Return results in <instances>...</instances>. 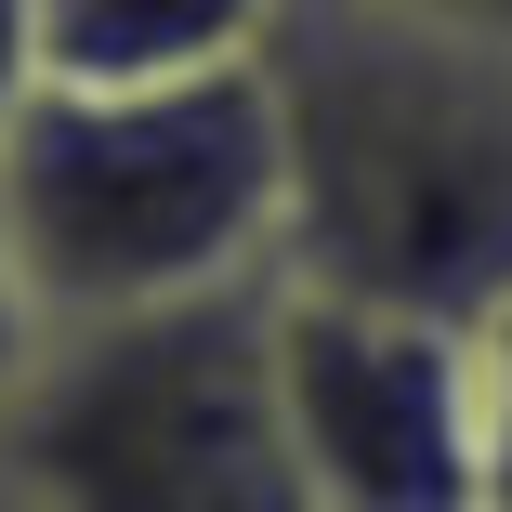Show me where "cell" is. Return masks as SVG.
<instances>
[{"mask_svg":"<svg viewBox=\"0 0 512 512\" xmlns=\"http://www.w3.org/2000/svg\"><path fill=\"white\" fill-rule=\"evenodd\" d=\"M473 368H486V512H512V302L473 329Z\"/></svg>","mask_w":512,"mask_h":512,"instance_id":"8992f818","label":"cell"},{"mask_svg":"<svg viewBox=\"0 0 512 512\" xmlns=\"http://www.w3.org/2000/svg\"><path fill=\"white\" fill-rule=\"evenodd\" d=\"M263 106L289 158L276 289L434 329L512 302V40L421 0H289Z\"/></svg>","mask_w":512,"mask_h":512,"instance_id":"6da1fadb","label":"cell"},{"mask_svg":"<svg viewBox=\"0 0 512 512\" xmlns=\"http://www.w3.org/2000/svg\"><path fill=\"white\" fill-rule=\"evenodd\" d=\"M0 512H27V486H14V473H0Z\"/></svg>","mask_w":512,"mask_h":512,"instance_id":"30bf717a","label":"cell"},{"mask_svg":"<svg viewBox=\"0 0 512 512\" xmlns=\"http://www.w3.org/2000/svg\"><path fill=\"white\" fill-rule=\"evenodd\" d=\"M0 237L40 329H119L171 302L276 289L289 158L263 66L171 92H40L0 132Z\"/></svg>","mask_w":512,"mask_h":512,"instance_id":"7a4b0ae2","label":"cell"},{"mask_svg":"<svg viewBox=\"0 0 512 512\" xmlns=\"http://www.w3.org/2000/svg\"><path fill=\"white\" fill-rule=\"evenodd\" d=\"M276 394L316 512H486V368L473 329L276 289Z\"/></svg>","mask_w":512,"mask_h":512,"instance_id":"277c9868","label":"cell"},{"mask_svg":"<svg viewBox=\"0 0 512 512\" xmlns=\"http://www.w3.org/2000/svg\"><path fill=\"white\" fill-rule=\"evenodd\" d=\"M40 106V0H0V132Z\"/></svg>","mask_w":512,"mask_h":512,"instance_id":"ba28073f","label":"cell"},{"mask_svg":"<svg viewBox=\"0 0 512 512\" xmlns=\"http://www.w3.org/2000/svg\"><path fill=\"white\" fill-rule=\"evenodd\" d=\"M0 473L27 512H316L276 394V289L53 329L0 407Z\"/></svg>","mask_w":512,"mask_h":512,"instance_id":"3957f363","label":"cell"},{"mask_svg":"<svg viewBox=\"0 0 512 512\" xmlns=\"http://www.w3.org/2000/svg\"><path fill=\"white\" fill-rule=\"evenodd\" d=\"M40 302H27V276H14V237H0V407H14L27 394V368H40Z\"/></svg>","mask_w":512,"mask_h":512,"instance_id":"52a82bcc","label":"cell"},{"mask_svg":"<svg viewBox=\"0 0 512 512\" xmlns=\"http://www.w3.org/2000/svg\"><path fill=\"white\" fill-rule=\"evenodd\" d=\"M289 0H40V92H171L263 66Z\"/></svg>","mask_w":512,"mask_h":512,"instance_id":"5b68a950","label":"cell"},{"mask_svg":"<svg viewBox=\"0 0 512 512\" xmlns=\"http://www.w3.org/2000/svg\"><path fill=\"white\" fill-rule=\"evenodd\" d=\"M421 14H460V27H486V40H512V0H421Z\"/></svg>","mask_w":512,"mask_h":512,"instance_id":"9c48e42d","label":"cell"}]
</instances>
